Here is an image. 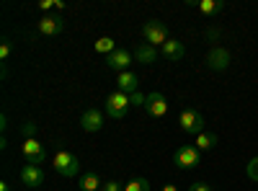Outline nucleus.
<instances>
[{
    "label": "nucleus",
    "mask_w": 258,
    "mask_h": 191,
    "mask_svg": "<svg viewBox=\"0 0 258 191\" xmlns=\"http://www.w3.org/2000/svg\"><path fill=\"white\" fill-rule=\"evenodd\" d=\"M142 39L147 41L150 47H163L168 41V29L165 24H160V21H145L142 24Z\"/></svg>",
    "instance_id": "3"
},
{
    "label": "nucleus",
    "mask_w": 258,
    "mask_h": 191,
    "mask_svg": "<svg viewBox=\"0 0 258 191\" xmlns=\"http://www.w3.org/2000/svg\"><path fill=\"white\" fill-rule=\"evenodd\" d=\"M62 29H64V24L59 16H41L36 21V31L44 36H57V34H62Z\"/></svg>",
    "instance_id": "10"
},
{
    "label": "nucleus",
    "mask_w": 258,
    "mask_h": 191,
    "mask_svg": "<svg viewBox=\"0 0 258 191\" xmlns=\"http://www.w3.org/2000/svg\"><path fill=\"white\" fill-rule=\"evenodd\" d=\"M129 103H132V106H137V109H140V106L145 109V103H147V96L137 91V93H132V96H129Z\"/></svg>",
    "instance_id": "23"
},
{
    "label": "nucleus",
    "mask_w": 258,
    "mask_h": 191,
    "mask_svg": "<svg viewBox=\"0 0 258 191\" xmlns=\"http://www.w3.org/2000/svg\"><path fill=\"white\" fill-rule=\"evenodd\" d=\"M21 183L29 186V188H39L41 183H44V171H41L39 165H24L21 168Z\"/></svg>",
    "instance_id": "11"
},
{
    "label": "nucleus",
    "mask_w": 258,
    "mask_h": 191,
    "mask_svg": "<svg viewBox=\"0 0 258 191\" xmlns=\"http://www.w3.org/2000/svg\"><path fill=\"white\" fill-rule=\"evenodd\" d=\"M54 171H57L62 178H75L78 171H80L78 155L70 153V150H57V155H54Z\"/></svg>",
    "instance_id": "1"
},
{
    "label": "nucleus",
    "mask_w": 258,
    "mask_h": 191,
    "mask_svg": "<svg viewBox=\"0 0 258 191\" xmlns=\"http://www.w3.org/2000/svg\"><path fill=\"white\" fill-rule=\"evenodd\" d=\"M135 59L142 62V65H153V62H158V49L150 47L147 41H142V44H137V49H135Z\"/></svg>",
    "instance_id": "15"
},
{
    "label": "nucleus",
    "mask_w": 258,
    "mask_h": 191,
    "mask_svg": "<svg viewBox=\"0 0 258 191\" xmlns=\"http://www.w3.org/2000/svg\"><path fill=\"white\" fill-rule=\"evenodd\" d=\"M163 191H178V188H176L173 183H165V186H163Z\"/></svg>",
    "instance_id": "31"
},
{
    "label": "nucleus",
    "mask_w": 258,
    "mask_h": 191,
    "mask_svg": "<svg viewBox=\"0 0 258 191\" xmlns=\"http://www.w3.org/2000/svg\"><path fill=\"white\" fill-rule=\"evenodd\" d=\"M207 68L209 70H217V73L227 70L230 68V52L225 47H212L209 54H207Z\"/></svg>",
    "instance_id": "7"
},
{
    "label": "nucleus",
    "mask_w": 258,
    "mask_h": 191,
    "mask_svg": "<svg viewBox=\"0 0 258 191\" xmlns=\"http://www.w3.org/2000/svg\"><path fill=\"white\" fill-rule=\"evenodd\" d=\"M0 130H3V132L8 130V116H6V114H3V116H0Z\"/></svg>",
    "instance_id": "29"
},
{
    "label": "nucleus",
    "mask_w": 258,
    "mask_h": 191,
    "mask_svg": "<svg viewBox=\"0 0 258 191\" xmlns=\"http://www.w3.org/2000/svg\"><path fill=\"white\" fill-rule=\"evenodd\" d=\"M0 191H11V186H8V183L3 181V183H0Z\"/></svg>",
    "instance_id": "32"
},
{
    "label": "nucleus",
    "mask_w": 258,
    "mask_h": 191,
    "mask_svg": "<svg viewBox=\"0 0 258 191\" xmlns=\"http://www.w3.org/2000/svg\"><path fill=\"white\" fill-rule=\"evenodd\" d=\"M21 153H24V158H26L29 165H41V163L47 160L44 145H41L36 137H34V140H24V145H21Z\"/></svg>",
    "instance_id": "6"
},
{
    "label": "nucleus",
    "mask_w": 258,
    "mask_h": 191,
    "mask_svg": "<svg viewBox=\"0 0 258 191\" xmlns=\"http://www.w3.org/2000/svg\"><path fill=\"white\" fill-rule=\"evenodd\" d=\"M93 49H96L98 54H106V57H109L111 52H116V41H114L111 36H101L96 44H93Z\"/></svg>",
    "instance_id": "19"
},
{
    "label": "nucleus",
    "mask_w": 258,
    "mask_h": 191,
    "mask_svg": "<svg viewBox=\"0 0 258 191\" xmlns=\"http://www.w3.org/2000/svg\"><path fill=\"white\" fill-rule=\"evenodd\" d=\"M80 126L85 132H98L103 126V114L98 109H85L83 116H80Z\"/></svg>",
    "instance_id": "13"
},
{
    "label": "nucleus",
    "mask_w": 258,
    "mask_h": 191,
    "mask_svg": "<svg viewBox=\"0 0 258 191\" xmlns=\"http://www.w3.org/2000/svg\"><path fill=\"white\" fill-rule=\"evenodd\" d=\"M39 8H41V11H52V8H54V0H41Z\"/></svg>",
    "instance_id": "27"
},
{
    "label": "nucleus",
    "mask_w": 258,
    "mask_h": 191,
    "mask_svg": "<svg viewBox=\"0 0 258 191\" xmlns=\"http://www.w3.org/2000/svg\"><path fill=\"white\" fill-rule=\"evenodd\" d=\"M245 173H248V178H250V181H255V183H258V158H253V160L245 165Z\"/></svg>",
    "instance_id": "22"
},
{
    "label": "nucleus",
    "mask_w": 258,
    "mask_h": 191,
    "mask_svg": "<svg viewBox=\"0 0 258 191\" xmlns=\"http://www.w3.org/2000/svg\"><path fill=\"white\" fill-rule=\"evenodd\" d=\"M36 130H39V124H34V121H26L24 126H21V135H24V140H34Z\"/></svg>",
    "instance_id": "21"
},
{
    "label": "nucleus",
    "mask_w": 258,
    "mask_h": 191,
    "mask_svg": "<svg viewBox=\"0 0 258 191\" xmlns=\"http://www.w3.org/2000/svg\"><path fill=\"white\" fill-rule=\"evenodd\" d=\"M207 39H209V41L220 39V29H207Z\"/></svg>",
    "instance_id": "28"
},
{
    "label": "nucleus",
    "mask_w": 258,
    "mask_h": 191,
    "mask_svg": "<svg viewBox=\"0 0 258 191\" xmlns=\"http://www.w3.org/2000/svg\"><path fill=\"white\" fill-rule=\"evenodd\" d=\"M217 142H220V137L214 132H202V135H197V142H194V145H197L199 153H204V150H212Z\"/></svg>",
    "instance_id": "17"
},
{
    "label": "nucleus",
    "mask_w": 258,
    "mask_h": 191,
    "mask_svg": "<svg viewBox=\"0 0 258 191\" xmlns=\"http://www.w3.org/2000/svg\"><path fill=\"white\" fill-rule=\"evenodd\" d=\"M124 191H150V181L147 178H132L129 183H124Z\"/></svg>",
    "instance_id": "20"
},
{
    "label": "nucleus",
    "mask_w": 258,
    "mask_h": 191,
    "mask_svg": "<svg viewBox=\"0 0 258 191\" xmlns=\"http://www.w3.org/2000/svg\"><path fill=\"white\" fill-rule=\"evenodd\" d=\"M173 163L183 168V171H191V168H197L202 163V153L197 150V145H181L173 153Z\"/></svg>",
    "instance_id": "5"
},
{
    "label": "nucleus",
    "mask_w": 258,
    "mask_h": 191,
    "mask_svg": "<svg viewBox=\"0 0 258 191\" xmlns=\"http://www.w3.org/2000/svg\"><path fill=\"white\" fill-rule=\"evenodd\" d=\"M188 191H212V186L204 183V181H197V183H191V186H188Z\"/></svg>",
    "instance_id": "25"
},
{
    "label": "nucleus",
    "mask_w": 258,
    "mask_h": 191,
    "mask_svg": "<svg viewBox=\"0 0 258 191\" xmlns=\"http://www.w3.org/2000/svg\"><path fill=\"white\" fill-rule=\"evenodd\" d=\"M64 8H68V6H64L62 0H54V11H64Z\"/></svg>",
    "instance_id": "30"
},
{
    "label": "nucleus",
    "mask_w": 258,
    "mask_h": 191,
    "mask_svg": "<svg viewBox=\"0 0 258 191\" xmlns=\"http://www.w3.org/2000/svg\"><path fill=\"white\" fill-rule=\"evenodd\" d=\"M145 111H147L150 116H155V119L165 116V114H168V101H165V96H163L160 91H153V93H147V103H145Z\"/></svg>",
    "instance_id": "8"
},
{
    "label": "nucleus",
    "mask_w": 258,
    "mask_h": 191,
    "mask_svg": "<svg viewBox=\"0 0 258 191\" xmlns=\"http://www.w3.org/2000/svg\"><path fill=\"white\" fill-rule=\"evenodd\" d=\"M116 91H121V93H126V96L137 93V91H140V75L132 73V70L119 73V78H116Z\"/></svg>",
    "instance_id": "12"
},
{
    "label": "nucleus",
    "mask_w": 258,
    "mask_h": 191,
    "mask_svg": "<svg viewBox=\"0 0 258 191\" xmlns=\"http://www.w3.org/2000/svg\"><path fill=\"white\" fill-rule=\"evenodd\" d=\"M101 191H124V186H121L119 181H106Z\"/></svg>",
    "instance_id": "24"
},
{
    "label": "nucleus",
    "mask_w": 258,
    "mask_h": 191,
    "mask_svg": "<svg viewBox=\"0 0 258 191\" xmlns=\"http://www.w3.org/2000/svg\"><path fill=\"white\" fill-rule=\"evenodd\" d=\"M188 6H194V8H199L204 16H217L220 11H222V3H217V0H202V3H197V0H191Z\"/></svg>",
    "instance_id": "18"
},
{
    "label": "nucleus",
    "mask_w": 258,
    "mask_h": 191,
    "mask_svg": "<svg viewBox=\"0 0 258 191\" xmlns=\"http://www.w3.org/2000/svg\"><path fill=\"white\" fill-rule=\"evenodd\" d=\"M160 54H163L168 62H181V57L186 54V47L181 44V41H176V39H168L165 44L160 47Z\"/></svg>",
    "instance_id": "14"
},
{
    "label": "nucleus",
    "mask_w": 258,
    "mask_h": 191,
    "mask_svg": "<svg viewBox=\"0 0 258 191\" xmlns=\"http://www.w3.org/2000/svg\"><path fill=\"white\" fill-rule=\"evenodd\" d=\"M8 57H11V44L3 41V44H0V59H8Z\"/></svg>",
    "instance_id": "26"
},
{
    "label": "nucleus",
    "mask_w": 258,
    "mask_h": 191,
    "mask_svg": "<svg viewBox=\"0 0 258 191\" xmlns=\"http://www.w3.org/2000/svg\"><path fill=\"white\" fill-rule=\"evenodd\" d=\"M178 124L186 135H194V137L207 132V121H204L202 111H197V109H183L181 116H178Z\"/></svg>",
    "instance_id": "2"
},
{
    "label": "nucleus",
    "mask_w": 258,
    "mask_h": 191,
    "mask_svg": "<svg viewBox=\"0 0 258 191\" xmlns=\"http://www.w3.org/2000/svg\"><path fill=\"white\" fill-rule=\"evenodd\" d=\"M106 114H109L111 119H124L126 116V111H129V106H132V103H129V96L126 93H121V91H114V93H109V96H106Z\"/></svg>",
    "instance_id": "4"
},
{
    "label": "nucleus",
    "mask_w": 258,
    "mask_h": 191,
    "mask_svg": "<svg viewBox=\"0 0 258 191\" xmlns=\"http://www.w3.org/2000/svg\"><path fill=\"white\" fill-rule=\"evenodd\" d=\"M132 59H135V54H132V52H126V49H116V52H111L109 57H106V65H109L111 70H116V73H126V70H129V65H132Z\"/></svg>",
    "instance_id": "9"
},
{
    "label": "nucleus",
    "mask_w": 258,
    "mask_h": 191,
    "mask_svg": "<svg viewBox=\"0 0 258 191\" xmlns=\"http://www.w3.org/2000/svg\"><path fill=\"white\" fill-rule=\"evenodd\" d=\"M78 186H80L83 191H98V188H103V183H101L98 173H93V171H85V173L80 176Z\"/></svg>",
    "instance_id": "16"
}]
</instances>
